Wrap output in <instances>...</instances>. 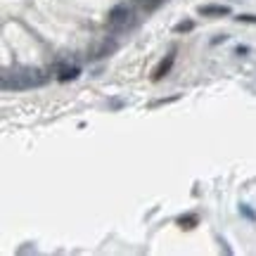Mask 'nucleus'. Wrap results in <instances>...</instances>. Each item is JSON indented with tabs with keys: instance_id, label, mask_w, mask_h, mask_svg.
Returning a JSON list of instances; mask_svg holds the SVG:
<instances>
[{
	"instance_id": "1",
	"label": "nucleus",
	"mask_w": 256,
	"mask_h": 256,
	"mask_svg": "<svg viewBox=\"0 0 256 256\" xmlns=\"http://www.w3.org/2000/svg\"><path fill=\"white\" fill-rule=\"evenodd\" d=\"M130 22V10L126 5H116V8L110 12V26L112 28H124Z\"/></svg>"
},
{
	"instance_id": "2",
	"label": "nucleus",
	"mask_w": 256,
	"mask_h": 256,
	"mask_svg": "<svg viewBox=\"0 0 256 256\" xmlns=\"http://www.w3.org/2000/svg\"><path fill=\"white\" fill-rule=\"evenodd\" d=\"M200 14L202 17H220V14H230V8L228 5H204L200 8Z\"/></svg>"
},
{
	"instance_id": "3",
	"label": "nucleus",
	"mask_w": 256,
	"mask_h": 256,
	"mask_svg": "<svg viewBox=\"0 0 256 256\" xmlns=\"http://www.w3.org/2000/svg\"><path fill=\"white\" fill-rule=\"evenodd\" d=\"M174 62H176V52H171V55H166L164 62H162V64H159V66L154 69V76H152V78H154V81H159L162 76H166V74H168V69L174 66Z\"/></svg>"
},
{
	"instance_id": "4",
	"label": "nucleus",
	"mask_w": 256,
	"mask_h": 256,
	"mask_svg": "<svg viewBox=\"0 0 256 256\" xmlns=\"http://www.w3.org/2000/svg\"><path fill=\"white\" fill-rule=\"evenodd\" d=\"M78 69H76V66H72V69H62V72H60V81H69V78H76V76H78Z\"/></svg>"
},
{
	"instance_id": "5",
	"label": "nucleus",
	"mask_w": 256,
	"mask_h": 256,
	"mask_svg": "<svg viewBox=\"0 0 256 256\" xmlns=\"http://www.w3.org/2000/svg\"><path fill=\"white\" fill-rule=\"evenodd\" d=\"M194 223H197V218H194V216H185V218L178 220V226H180V228H185V230L194 228Z\"/></svg>"
},
{
	"instance_id": "6",
	"label": "nucleus",
	"mask_w": 256,
	"mask_h": 256,
	"mask_svg": "<svg viewBox=\"0 0 256 256\" xmlns=\"http://www.w3.org/2000/svg\"><path fill=\"white\" fill-rule=\"evenodd\" d=\"M190 28H192V24L188 22V24H178V26H176V31L180 34V31H190Z\"/></svg>"
},
{
	"instance_id": "7",
	"label": "nucleus",
	"mask_w": 256,
	"mask_h": 256,
	"mask_svg": "<svg viewBox=\"0 0 256 256\" xmlns=\"http://www.w3.org/2000/svg\"><path fill=\"white\" fill-rule=\"evenodd\" d=\"M242 22H256V17H252V14H244V17H240Z\"/></svg>"
}]
</instances>
